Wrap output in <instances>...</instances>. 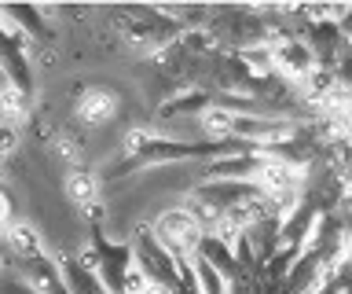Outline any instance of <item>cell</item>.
I'll return each mask as SVG.
<instances>
[{
    "mask_svg": "<svg viewBox=\"0 0 352 294\" xmlns=\"http://www.w3.org/2000/svg\"><path fill=\"white\" fill-rule=\"evenodd\" d=\"M74 114L81 118L88 129H99V125L114 122V114H118V92L107 89V85H88V89L77 92Z\"/></svg>",
    "mask_w": 352,
    "mask_h": 294,
    "instance_id": "cell-2",
    "label": "cell"
},
{
    "mask_svg": "<svg viewBox=\"0 0 352 294\" xmlns=\"http://www.w3.org/2000/svg\"><path fill=\"white\" fill-rule=\"evenodd\" d=\"M0 243H4V246H8V254H11V258H19L22 265H30V261H41V258H44L41 232H37V228H33L30 221H15L4 235H0Z\"/></svg>",
    "mask_w": 352,
    "mask_h": 294,
    "instance_id": "cell-3",
    "label": "cell"
},
{
    "mask_svg": "<svg viewBox=\"0 0 352 294\" xmlns=\"http://www.w3.org/2000/svg\"><path fill=\"white\" fill-rule=\"evenodd\" d=\"M235 122L239 118L224 111V107H206L202 114H198V125H202L206 140H231L235 136Z\"/></svg>",
    "mask_w": 352,
    "mask_h": 294,
    "instance_id": "cell-6",
    "label": "cell"
},
{
    "mask_svg": "<svg viewBox=\"0 0 352 294\" xmlns=\"http://www.w3.org/2000/svg\"><path fill=\"white\" fill-rule=\"evenodd\" d=\"M4 269H8V258H4V254H0V276H4Z\"/></svg>",
    "mask_w": 352,
    "mask_h": 294,
    "instance_id": "cell-8",
    "label": "cell"
},
{
    "mask_svg": "<svg viewBox=\"0 0 352 294\" xmlns=\"http://www.w3.org/2000/svg\"><path fill=\"white\" fill-rule=\"evenodd\" d=\"M22 118H26V89L15 85V78H8L4 70H0V129H15L22 125Z\"/></svg>",
    "mask_w": 352,
    "mask_h": 294,
    "instance_id": "cell-4",
    "label": "cell"
},
{
    "mask_svg": "<svg viewBox=\"0 0 352 294\" xmlns=\"http://www.w3.org/2000/svg\"><path fill=\"white\" fill-rule=\"evenodd\" d=\"M151 235H154V243H158L165 254H169L176 265H187L195 254H198V246H202V224H198V217L187 210V206H176V210H165L158 221H154L151 228Z\"/></svg>",
    "mask_w": 352,
    "mask_h": 294,
    "instance_id": "cell-1",
    "label": "cell"
},
{
    "mask_svg": "<svg viewBox=\"0 0 352 294\" xmlns=\"http://www.w3.org/2000/svg\"><path fill=\"white\" fill-rule=\"evenodd\" d=\"M63 191L66 199H70L74 206H81V210H88V206L99 202V177L88 169H70L63 180Z\"/></svg>",
    "mask_w": 352,
    "mask_h": 294,
    "instance_id": "cell-5",
    "label": "cell"
},
{
    "mask_svg": "<svg viewBox=\"0 0 352 294\" xmlns=\"http://www.w3.org/2000/svg\"><path fill=\"white\" fill-rule=\"evenodd\" d=\"M11 224H15V202H11V195L0 188V235H4Z\"/></svg>",
    "mask_w": 352,
    "mask_h": 294,
    "instance_id": "cell-7",
    "label": "cell"
}]
</instances>
